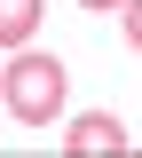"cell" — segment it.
Segmentation results:
<instances>
[{"label":"cell","instance_id":"1","mask_svg":"<svg viewBox=\"0 0 142 158\" xmlns=\"http://www.w3.org/2000/svg\"><path fill=\"white\" fill-rule=\"evenodd\" d=\"M63 95H71V79H63V56H47V48H16V63H0V103L16 127L63 118Z\"/></svg>","mask_w":142,"mask_h":158},{"label":"cell","instance_id":"2","mask_svg":"<svg viewBox=\"0 0 142 158\" xmlns=\"http://www.w3.org/2000/svg\"><path fill=\"white\" fill-rule=\"evenodd\" d=\"M134 142H126V127L111 111H79L71 127H63V158H126Z\"/></svg>","mask_w":142,"mask_h":158},{"label":"cell","instance_id":"3","mask_svg":"<svg viewBox=\"0 0 142 158\" xmlns=\"http://www.w3.org/2000/svg\"><path fill=\"white\" fill-rule=\"evenodd\" d=\"M40 16H47V0H0V48H32Z\"/></svg>","mask_w":142,"mask_h":158},{"label":"cell","instance_id":"4","mask_svg":"<svg viewBox=\"0 0 142 158\" xmlns=\"http://www.w3.org/2000/svg\"><path fill=\"white\" fill-rule=\"evenodd\" d=\"M119 24H126V48H142V0H126V8H119Z\"/></svg>","mask_w":142,"mask_h":158},{"label":"cell","instance_id":"5","mask_svg":"<svg viewBox=\"0 0 142 158\" xmlns=\"http://www.w3.org/2000/svg\"><path fill=\"white\" fill-rule=\"evenodd\" d=\"M79 8H126V0H79Z\"/></svg>","mask_w":142,"mask_h":158},{"label":"cell","instance_id":"6","mask_svg":"<svg viewBox=\"0 0 142 158\" xmlns=\"http://www.w3.org/2000/svg\"><path fill=\"white\" fill-rule=\"evenodd\" d=\"M134 158H142V142H134Z\"/></svg>","mask_w":142,"mask_h":158}]
</instances>
